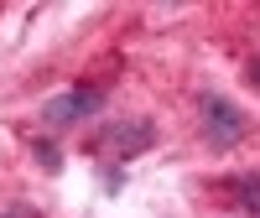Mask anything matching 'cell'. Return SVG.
<instances>
[{
	"instance_id": "277c9868",
	"label": "cell",
	"mask_w": 260,
	"mask_h": 218,
	"mask_svg": "<svg viewBox=\"0 0 260 218\" xmlns=\"http://www.w3.org/2000/svg\"><path fill=\"white\" fill-rule=\"evenodd\" d=\"M224 187H229L250 213H260V177H240V182H224Z\"/></svg>"
},
{
	"instance_id": "6da1fadb",
	"label": "cell",
	"mask_w": 260,
	"mask_h": 218,
	"mask_svg": "<svg viewBox=\"0 0 260 218\" xmlns=\"http://www.w3.org/2000/svg\"><path fill=\"white\" fill-rule=\"evenodd\" d=\"M198 115H203V135H208L213 151L240 146V135L250 130V120L240 115V104H229L224 94H203V99H198Z\"/></svg>"
},
{
	"instance_id": "3957f363",
	"label": "cell",
	"mask_w": 260,
	"mask_h": 218,
	"mask_svg": "<svg viewBox=\"0 0 260 218\" xmlns=\"http://www.w3.org/2000/svg\"><path fill=\"white\" fill-rule=\"evenodd\" d=\"M156 140V130H151L146 120H125V125H115L110 135H104L99 146H110V151H120V156H141V151Z\"/></svg>"
},
{
	"instance_id": "7a4b0ae2",
	"label": "cell",
	"mask_w": 260,
	"mask_h": 218,
	"mask_svg": "<svg viewBox=\"0 0 260 218\" xmlns=\"http://www.w3.org/2000/svg\"><path fill=\"white\" fill-rule=\"evenodd\" d=\"M99 104H104L99 89H68V94H57V99L42 104V120L47 125H78V120H89Z\"/></svg>"
},
{
	"instance_id": "8992f818",
	"label": "cell",
	"mask_w": 260,
	"mask_h": 218,
	"mask_svg": "<svg viewBox=\"0 0 260 218\" xmlns=\"http://www.w3.org/2000/svg\"><path fill=\"white\" fill-rule=\"evenodd\" d=\"M250 83H255V89H260V57L250 62Z\"/></svg>"
},
{
	"instance_id": "5b68a950",
	"label": "cell",
	"mask_w": 260,
	"mask_h": 218,
	"mask_svg": "<svg viewBox=\"0 0 260 218\" xmlns=\"http://www.w3.org/2000/svg\"><path fill=\"white\" fill-rule=\"evenodd\" d=\"M37 161L47 166V171H57V166H62V156H57V151H52L47 140H37Z\"/></svg>"
}]
</instances>
